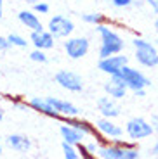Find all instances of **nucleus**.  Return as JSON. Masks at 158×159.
Here are the masks:
<instances>
[{
	"mask_svg": "<svg viewBox=\"0 0 158 159\" xmlns=\"http://www.w3.org/2000/svg\"><path fill=\"white\" fill-rule=\"evenodd\" d=\"M96 33L99 35V40H101L99 50H97L99 59L116 56V54H122L123 52V48H125V40H123V36L118 31H115L110 24L96 26Z\"/></svg>",
	"mask_w": 158,
	"mask_h": 159,
	"instance_id": "nucleus-1",
	"label": "nucleus"
},
{
	"mask_svg": "<svg viewBox=\"0 0 158 159\" xmlns=\"http://www.w3.org/2000/svg\"><path fill=\"white\" fill-rule=\"evenodd\" d=\"M132 48H134V59L142 68H156L158 66V45L155 42L142 36L132 38Z\"/></svg>",
	"mask_w": 158,
	"mask_h": 159,
	"instance_id": "nucleus-2",
	"label": "nucleus"
},
{
	"mask_svg": "<svg viewBox=\"0 0 158 159\" xmlns=\"http://www.w3.org/2000/svg\"><path fill=\"white\" fill-rule=\"evenodd\" d=\"M125 135L129 137L134 142H139V140H146L150 139L151 135H155L153 126H151V121L141 118V116H136V118H131L125 123Z\"/></svg>",
	"mask_w": 158,
	"mask_h": 159,
	"instance_id": "nucleus-3",
	"label": "nucleus"
},
{
	"mask_svg": "<svg viewBox=\"0 0 158 159\" xmlns=\"http://www.w3.org/2000/svg\"><path fill=\"white\" fill-rule=\"evenodd\" d=\"M118 76L123 80L125 87L129 88L131 92L141 90V88H148V87L151 85L150 78H148V76L141 71V69L132 68V66H129V64H127L125 68H123L122 71L118 73Z\"/></svg>",
	"mask_w": 158,
	"mask_h": 159,
	"instance_id": "nucleus-4",
	"label": "nucleus"
},
{
	"mask_svg": "<svg viewBox=\"0 0 158 159\" xmlns=\"http://www.w3.org/2000/svg\"><path fill=\"white\" fill-rule=\"evenodd\" d=\"M45 30H49L54 38H70V36H73V31H75V23L63 14H56L47 21Z\"/></svg>",
	"mask_w": 158,
	"mask_h": 159,
	"instance_id": "nucleus-5",
	"label": "nucleus"
},
{
	"mask_svg": "<svg viewBox=\"0 0 158 159\" xmlns=\"http://www.w3.org/2000/svg\"><path fill=\"white\" fill-rule=\"evenodd\" d=\"M99 159H139V149H123L108 142L99 147Z\"/></svg>",
	"mask_w": 158,
	"mask_h": 159,
	"instance_id": "nucleus-6",
	"label": "nucleus"
},
{
	"mask_svg": "<svg viewBox=\"0 0 158 159\" xmlns=\"http://www.w3.org/2000/svg\"><path fill=\"white\" fill-rule=\"evenodd\" d=\"M64 52L70 59L77 61L82 59L89 54V48H91V42H89L87 36H70L64 42Z\"/></svg>",
	"mask_w": 158,
	"mask_h": 159,
	"instance_id": "nucleus-7",
	"label": "nucleus"
},
{
	"mask_svg": "<svg viewBox=\"0 0 158 159\" xmlns=\"http://www.w3.org/2000/svg\"><path fill=\"white\" fill-rule=\"evenodd\" d=\"M54 81L61 88L68 92H82L83 90V80L78 73L70 71V69H59L54 75Z\"/></svg>",
	"mask_w": 158,
	"mask_h": 159,
	"instance_id": "nucleus-8",
	"label": "nucleus"
},
{
	"mask_svg": "<svg viewBox=\"0 0 158 159\" xmlns=\"http://www.w3.org/2000/svg\"><path fill=\"white\" fill-rule=\"evenodd\" d=\"M127 64H129V57L123 56V54H116V56H110V57H104V59H99L97 69L101 73H104V75H108V76H115V75H118Z\"/></svg>",
	"mask_w": 158,
	"mask_h": 159,
	"instance_id": "nucleus-9",
	"label": "nucleus"
},
{
	"mask_svg": "<svg viewBox=\"0 0 158 159\" xmlns=\"http://www.w3.org/2000/svg\"><path fill=\"white\" fill-rule=\"evenodd\" d=\"M94 125H96V128H97L99 133H101L104 139H108L110 142H111V140H115V139H122L123 131H125L118 123H115V119L103 118V116H101Z\"/></svg>",
	"mask_w": 158,
	"mask_h": 159,
	"instance_id": "nucleus-10",
	"label": "nucleus"
},
{
	"mask_svg": "<svg viewBox=\"0 0 158 159\" xmlns=\"http://www.w3.org/2000/svg\"><path fill=\"white\" fill-rule=\"evenodd\" d=\"M30 43L33 45V48L38 50H51L56 45V38L52 36V33L49 30H40V31H32L30 33Z\"/></svg>",
	"mask_w": 158,
	"mask_h": 159,
	"instance_id": "nucleus-11",
	"label": "nucleus"
},
{
	"mask_svg": "<svg viewBox=\"0 0 158 159\" xmlns=\"http://www.w3.org/2000/svg\"><path fill=\"white\" fill-rule=\"evenodd\" d=\"M49 104H51L54 111L61 116V118H73V116H80V109L77 107L75 104L68 102V100H63L59 97H45Z\"/></svg>",
	"mask_w": 158,
	"mask_h": 159,
	"instance_id": "nucleus-12",
	"label": "nucleus"
},
{
	"mask_svg": "<svg viewBox=\"0 0 158 159\" xmlns=\"http://www.w3.org/2000/svg\"><path fill=\"white\" fill-rule=\"evenodd\" d=\"M127 92H129V88L125 87L123 80L120 78L118 75L110 76V80L104 83V93H106V95H110L111 99H115V100L125 99V97H127Z\"/></svg>",
	"mask_w": 158,
	"mask_h": 159,
	"instance_id": "nucleus-13",
	"label": "nucleus"
},
{
	"mask_svg": "<svg viewBox=\"0 0 158 159\" xmlns=\"http://www.w3.org/2000/svg\"><path fill=\"white\" fill-rule=\"evenodd\" d=\"M97 111L99 114L103 116V118H110V119H115L118 118L122 109L120 106L116 104V100L111 99L110 95H104V97H99L97 99Z\"/></svg>",
	"mask_w": 158,
	"mask_h": 159,
	"instance_id": "nucleus-14",
	"label": "nucleus"
},
{
	"mask_svg": "<svg viewBox=\"0 0 158 159\" xmlns=\"http://www.w3.org/2000/svg\"><path fill=\"white\" fill-rule=\"evenodd\" d=\"M17 21H19L26 30H30V33L44 30V24H42L38 14H37L33 9H24V11H19V12H17Z\"/></svg>",
	"mask_w": 158,
	"mask_h": 159,
	"instance_id": "nucleus-15",
	"label": "nucleus"
},
{
	"mask_svg": "<svg viewBox=\"0 0 158 159\" xmlns=\"http://www.w3.org/2000/svg\"><path fill=\"white\" fill-rule=\"evenodd\" d=\"M28 104H30L32 111H37L40 114L47 116V118H52V119H61V116L54 111V107L45 99H42V97H32V99L28 100Z\"/></svg>",
	"mask_w": 158,
	"mask_h": 159,
	"instance_id": "nucleus-16",
	"label": "nucleus"
},
{
	"mask_svg": "<svg viewBox=\"0 0 158 159\" xmlns=\"http://www.w3.org/2000/svg\"><path fill=\"white\" fill-rule=\"evenodd\" d=\"M59 133H61V139H63V142L73 143V145H78V143H82L83 139L87 137L83 131H80L78 128L71 126V125H66V123H63V125L59 126Z\"/></svg>",
	"mask_w": 158,
	"mask_h": 159,
	"instance_id": "nucleus-17",
	"label": "nucleus"
},
{
	"mask_svg": "<svg viewBox=\"0 0 158 159\" xmlns=\"http://www.w3.org/2000/svg\"><path fill=\"white\" fill-rule=\"evenodd\" d=\"M5 143H7L9 149H12L16 152H28L32 149V140L26 135H23V133H11L5 139Z\"/></svg>",
	"mask_w": 158,
	"mask_h": 159,
	"instance_id": "nucleus-18",
	"label": "nucleus"
},
{
	"mask_svg": "<svg viewBox=\"0 0 158 159\" xmlns=\"http://www.w3.org/2000/svg\"><path fill=\"white\" fill-rule=\"evenodd\" d=\"M80 17H82L83 23L92 24V26L110 24V19H108V17L104 16V14H101V12H83V14H80Z\"/></svg>",
	"mask_w": 158,
	"mask_h": 159,
	"instance_id": "nucleus-19",
	"label": "nucleus"
},
{
	"mask_svg": "<svg viewBox=\"0 0 158 159\" xmlns=\"http://www.w3.org/2000/svg\"><path fill=\"white\" fill-rule=\"evenodd\" d=\"M9 43H11V47H17V48H26L28 45H30V40H26L23 35H19V33H11V35L7 36Z\"/></svg>",
	"mask_w": 158,
	"mask_h": 159,
	"instance_id": "nucleus-20",
	"label": "nucleus"
},
{
	"mask_svg": "<svg viewBox=\"0 0 158 159\" xmlns=\"http://www.w3.org/2000/svg\"><path fill=\"white\" fill-rule=\"evenodd\" d=\"M61 149H63L64 159H80L78 149H77V145H73V143L63 142V143H61Z\"/></svg>",
	"mask_w": 158,
	"mask_h": 159,
	"instance_id": "nucleus-21",
	"label": "nucleus"
},
{
	"mask_svg": "<svg viewBox=\"0 0 158 159\" xmlns=\"http://www.w3.org/2000/svg\"><path fill=\"white\" fill-rule=\"evenodd\" d=\"M30 61H33V62H38V64H44L49 61L47 54H45V50H38V48H33L32 52H30Z\"/></svg>",
	"mask_w": 158,
	"mask_h": 159,
	"instance_id": "nucleus-22",
	"label": "nucleus"
},
{
	"mask_svg": "<svg viewBox=\"0 0 158 159\" xmlns=\"http://www.w3.org/2000/svg\"><path fill=\"white\" fill-rule=\"evenodd\" d=\"M32 9L37 12V14H49V11H51V5H49L47 2H44V0H40L38 4L32 5Z\"/></svg>",
	"mask_w": 158,
	"mask_h": 159,
	"instance_id": "nucleus-23",
	"label": "nucleus"
},
{
	"mask_svg": "<svg viewBox=\"0 0 158 159\" xmlns=\"http://www.w3.org/2000/svg\"><path fill=\"white\" fill-rule=\"evenodd\" d=\"M108 2H110L115 9H127V7H131L132 5L134 0H108Z\"/></svg>",
	"mask_w": 158,
	"mask_h": 159,
	"instance_id": "nucleus-24",
	"label": "nucleus"
},
{
	"mask_svg": "<svg viewBox=\"0 0 158 159\" xmlns=\"http://www.w3.org/2000/svg\"><path fill=\"white\" fill-rule=\"evenodd\" d=\"M85 145H87V151L91 152L92 156H97V152H99V147H101V145H99V142H96V140H92V142H87Z\"/></svg>",
	"mask_w": 158,
	"mask_h": 159,
	"instance_id": "nucleus-25",
	"label": "nucleus"
},
{
	"mask_svg": "<svg viewBox=\"0 0 158 159\" xmlns=\"http://www.w3.org/2000/svg\"><path fill=\"white\" fill-rule=\"evenodd\" d=\"M77 149H78V154H80V159L82 157H89V156H92L91 152L87 151V145H85V143H78V145H77Z\"/></svg>",
	"mask_w": 158,
	"mask_h": 159,
	"instance_id": "nucleus-26",
	"label": "nucleus"
},
{
	"mask_svg": "<svg viewBox=\"0 0 158 159\" xmlns=\"http://www.w3.org/2000/svg\"><path fill=\"white\" fill-rule=\"evenodd\" d=\"M144 4L150 7V11L158 16V0H144Z\"/></svg>",
	"mask_w": 158,
	"mask_h": 159,
	"instance_id": "nucleus-27",
	"label": "nucleus"
},
{
	"mask_svg": "<svg viewBox=\"0 0 158 159\" xmlns=\"http://www.w3.org/2000/svg\"><path fill=\"white\" fill-rule=\"evenodd\" d=\"M11 48V43H9L7 36H0V52H5Z\"/></svg>",
	"mask_w": 158,
	"mask_h": 159,
	"instance_id": "nucleus-28",
	"label": "nucleus"
},
{
	"mask_svg": "<svg viewBox=\"0 0 158 159\" xmlns=\"http://www.w3.org/2000/svg\"><path fill=\"white\" fill-rule=\"evenodd\" d=\"M151 126H153L155 135H158V114H153V116H151Z\"/></svg>",
	"mask_w": 158,
	"mask_h": 159,
	"instance_id": "nucleus-29",
	"label": "nucleus"
},
{
	"mask_svg": "<svg viewBox=\"0 0 158 159\" xmlns=\"http://www.w3.org/2000/svg\"><path fill=\"white\" fill-rule=\"evenodd\" d=\"M132 93H134V97H137V99H142V97H146V88L136 90V92H132Z\"/></svg>",
	"mask_w": 158,
	"mask_h": 159,
	"instance_id": "nucleus-30",
	"label": "nucleus"
},
{
	"mask_svg": "<svg viewBox=\"0 0 158 159\" xmlns=\"http://www.w3.org/2000/svg\"><path fill=\"white\" fill-rule=\"evenodd\" d=\"M21 2H24V4H28V5H35V4H38L40 0H21Z\"/></svg>",
	"mask_w": 158,
	"mask_h": 159,
	"instance_id": "nucleus-31",
	"label": "nucleus"
},
{
	"mask_svg": "<svg viewBox=\"0 0 158 159\" xmlns=\"http://www.w3.org/2000/svg\"><path fill=\"white\" fill-rule=\"evenodd\" d=\"M4 17V0H0V19Z\"/></svg>",
	"mask_w": 158,
	"mask_h": 159,
	"instance_id": "nucleus-32",
	"label": "nucleus"
},
{
	"mask_svg": "<svg viewBox=\"0 0 158 159\" xmlns=\"http://www.w3.org/2000/svg\"><path fill=\"white\" fill-rule=\"evenodd\" d=\"M151 152H153V154H155V156H156V157H158V142H156V143H155V145H153V149H151Z\"/></svg>",
	"mask_w": 158,
	"mask_h": 159,
	"instance_id": "nucleus-33",
	"label": "nucleus"
},
{
	"mask_svg": "<svg viewBox=\"0 0 158 159\" xmlns=\"http://www.w3.org/2000/svg\"><path fill=\"white\" fill-rule=\"evenodd\" d=\"M153 26H155V31H156V35H158V16H156V19H155Z\"/></svg>",
	"mask_w": 158,
	"mask_h": 159,
	"instance_id": "nucleus-34",
	"label": "nucleus"
},
{
	"mask_svg": "<svg viewBox=\"0 0 158 159\" xmlns=\"http://www.w3.org/2000/svg\"><path fill=\"white\" fill-rule=\"evenodd\" d=\"M82 159H99V156H89V157H82Z\"/></svg>",
	"mask_w": 158,
	"mask_h": 159,
	"instance_id": "nucleus-35",
	"label": "nucleus"
},
{
	"mask_svg": "<svg viewBox=\"0 0 158 159\" xmlns=\"http://www.w3.org/2000/svg\"><path fill=\"white\" fill-rule=\"evenodd\" d=\"M2 119H4V109L0 107V121H2Z\"/></svg>",
	"mask_w": 158,
	"mask_h": 159,
	"instance_id": "nucleus-36",
	"label": "nucleus"
},
{
	"mask_svg": "<svg viewBox=\"0 0 158 159\" xmlns=\"http://www.w3.org/2000/svg\"><path fill=\"white\" fill-rule=\"evenodd\" d=\"M2 151H4V147H2V137H0V154H2Z\"/></svg>",
	"mask_w": 158,
	"mask_h": 159,
	"instance_id": "nucleus-37",
	"label": "nucleus"
},
{
	"mask_svg": "<svg viewBox=\"0 0 158 159\" xmlns=\"http://www.w3.org/2000/svg\"><path fill=\"white\" fill-rule=\"evenodd\" d=\"M2 99H4V95H2V93H0V102H2Z\"/></svg>",
	"mask_w": 158,
	"mask_h": 159,
	"instance_id": "nucleus-38",
	"label": "nucleus"
},
{
	"mask_svg": "<svg viewBox=\"0 0 158 159\" xmlns=\"http://www.w3.org/2000/svg\"><path fill=\"white\" fill-rule=\"evenodd\" d=\"M155 43H156V45H158V40H155Z\"/></svg>",
	"mask_w": 158,
	"mask_h": 159,
	"instance_id": "nucleus-39",
	"label": "nucleus"
},
{
	"mask_svg": "<svg viewBox=\"0 0 158 159\" xmlns=\"http://www.w3.org/2000/svg\"><path fill=\"white\" fill-rule=\"evenodd\" d=\"M156 159H158V157H156Z\"/></svg>",
	"mask_w": 158,
	"mask_h": 159,
	"instance_id": "nucleus-40",
	"label": "nucleus"
}]
</instances>
